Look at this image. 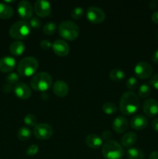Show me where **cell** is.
<instances>
[{
  "label": "cell",
  "instance_id": "6da1fadb",
  "mask_svg": "<svg viewBox=\"0 0 158 159\" xmlns=\"http://www.w3.org/2000/svg\"><path fill=\"white\" fill-rule=\"evenodd\" d=\"M139 108V99L137 94L128 91L122 95L119 101V110L125 116L134 114Z\"/></svg>",
  "mask_w": 158,
  "mask_h": 159
},
{
  "label": "cell",
  "instance_id": "7a4b0ae2",
  "mask_svg": "<svg viewBox=\"0 0 158 159\" xmlns=\"http://www.w3.org/2000/svg\"><path fill=\"white\" fill-rule=\"evenodd\" d=\"M58 33L64 40L73 41L78 37L80 34V28L77 24L71 20H64L59 24Z\"/></svg>",
  "mask_w": 158,
  "mask_h": 159
},
{
  "label": "cell",
  "instance_id": "3957f363",
  "mask_svg": "<svg viewBox=\"0 0 158 159\" xmlns=\"http://www.w3.org/2000/svg\"><path fill=\"white\" fill-rule=\"evenodd\" d=\"M53 84V79L50 75L45 71L37 73L30 80V86L33 89L39 92H46Z\"/></svg>",
  "mask_w": 158,
  "mask_h": 159
},
{
  "label": "cell",
  "instance_id": "277c9868",
  "mask_svg": "<svg viewBox=\"0 0 158 159\" xmlns=\"http://www.w3.org/2000/svg\"><path fill=\"white\" fill-rule=\"evenodd\" d=\"M38 67L39 62L37 59L32 56H28L23 57L19 62L17 65V71L21 76L29 77L33 75H35Z\"/></svg>",
  "mask_w": 158,
  "mask_h": 159
},
{
  "label": "cell",
  "instance_id": "5b68a950",
  "mask_svg": "<svg viewBox=\"0 0 158 159\" xmlns=\"http://www.w3.org/2000/svg\"><path fill=\"white\" fill-rule=\"evenodd\" d=\"M102 154L105 159H122L124 155V149L117 141L110 140L103 144Z\"/></svg>",
  "mask_w": 158,
  "mask_h": 159
},
{
  "label": "cell",
  "instance_id": "8992f818",
  "mask_svg": "<svg viewBox=\"0 0 158 159\" xmlns=\"http://www.w3.org/2000/svg\"><path fill=\"white\" fill-rule=\"evenodd\" d=\"M31 27L26 20H19L10 26L9 30L11 37L16 40H23L30 34Z\"/></svg>",
  "mask_w": 158,
  "mask_h": 159
},
{
  "label": "cell",
  "instance_id": "52a82bcc",
  "mask_svg": "<svg viewBox=\"0 0 158 159\" xmlns=\"http://www.w3.org/2000/svg\"><path fill=\"white\" fill-rule=\"evenodd\" d=\"M86 17L89 22L98 24L105 20V13L101 8L97 6H89L86 10Z\"/></svg>",
  "mask_w": 158,
  "mask_h": 159
},
{
  "label": "cell",
  "instance_id": "ba28073f",
  "mask_svg": "<svg viewBox=\"0 0 158 159\" xmlns=\"http://www.w3.org/2000/svg\"><path fill=\"white\" fill-rule=\"evenodd\" d=\"M33 134L39 140H48L52 137L53 128L46 123L37 124L34 127Z\"/></svg>",
  "mask_w": 158,
  "mask_h": 159
},
{
  "label": "cell",
  "instance_id": "9c48e42d",
  "mask_svg": "<svg viewBox=\"0 0 158 159\" xmlns=\"http://www.w3.org/2000/svg\"><path fill=\"white\" fill-rule=\"evenodd\" d=\"M135 75L140 79H147L153 74V68L147 61H139L134 67Z\"/></svg>",
  "mask_w": 158,
  "mask_h": 159
},
{
  "label": "cell",
  "instance_id": "30bf717a",
  "mask_svg": "<svg viewBox=\"0 0 158 159\" xmlns=\"http://www.w3.org/2000/svg\"><path fill=\"white\" fill-rule=\"evenodd\" d=\"M17 12L23 20H30L33 13V7L29 2L23 0L19 2L17 6Z\"/></svg>",
  "mask_w": 158,
  "mask_h": 159
},
{
  "label": "cell",
  "instance_id": "8fae6325",
  "mask_svg": "<svg viewBox=\"0 0 158 159\" xmlns=\"http://www.w3.org/2000/svg\"><path fill=\"white\" fill-rule=\"evenodd\" d=\"M33 11L38 16L46 17L50 14V3L46 0H37L33 6Z\"/></svg>",
  "mask_w": 158,
  "mask_h": 159
},
{
  "label": "cell",
  "instance_id": "7c38bea8",
  "mask_svg": "<svg viewBox=\"0 0 158 159\" xmlns=\"http://www.w3.org/2000/svg\"><path fill=\"white\" fill-rule=\"evenodd\" d=\"M143 110L149 117H153L158 114V102L154 99H146L143 103Z\"/></svg>",
  "mask_w": 158,
  "mask_h": 159
},
{
  "label": "cell",
  "instance_id": "4fadbf2b",
  "mask_svg": "<svg viewBox=\"0 0 158 159\" xmlns=\"http://www.w3.org/2000/svg\"><path fill=\"white\" fill-rule=\"evenodd\" d=\"M52 50L57 56L65 57L69 54L70 47L65 40L58 39L52 43Z\"/></svg>",
  "mask_w": 158,
  "mask_h": 159
},
{
  "label": "cell",
  "instance_id": "5bb4252c",
  "mask_svg": "<svg viewBox=\"0 0 158 159\" xmlns=\"http://www.w3.org/2000/svg\"><path fill=\"white\" fill-rule=\"evenodd\" d=\"M13 91L19 99H23V100L29 99L32 94L31 89L27 84L24 82H19L16 85H14Z\"/></svg>",
  "mask_w": 158,
  "mask_h": 159
},
{
  "label": "cell",
  "instance_id": "9a60e30c",
  "mask_svg": "<svg viewBox=\"0 0 158 159\" xmlns=\"http://www.w3.org/2000/svg\"><path fill=\"white\" fill-rule=\"evenodd\" d=\"M15 60L11 56H5L0 58V71L9 73L15 68Z\"/></svg>",
  "mask_w": 158,
  "mask_h": 159
},
{
  "label": "cell",
  "instance_id": "2e32d148",
  "mask_svg": "<svg viewBox=\"0 0 158 159\" xmlns=\"http://www.w3.org/2000/svg\"><path fill=\"white\" fill-rule=\"evenodd\" d=\"M129 127V123L125 116H119L115 118L112 122V128L116 133H125Z\"/></svg>",
  "mask_w": 158,
  "mask_h": 159
},
{
  "label": "cell",
  "instance_id": "e0dca14e",
  "mask_svg": "<svg viewBox=\"0 0 158 159\" xmlns=\"http://www.w3.org/2000/svg\"><path fill=\"white\" fill-rule=\"evenodd\" d=\"M53 92L58 97H64L68 94L69 86L64 80H57L53 85Z\"/></svg>",
  "mask_w": 158,
  "mask_h": 159
},
{
  "label": "cell",
  "instance_id": "ac0fdd59",
  "mask_svg": "<svg viewBox=\"0 0 158 159\" xmlns=\"http://www.w3.org/2000/svg\"><path fill=\"white\" fill-rule=\"evenodd\" d=\"M148 124V120L143 115H136L133 116L130 120V126L132 128L136 130H141L146 128Z\"/></svg>",
  "mask_w": 158,
  "mask_h": 159
},
{
  "label": "cell",
  "instance_id": "d6986e66",
  "mask_svg": "<svg viewBox=\"0 0 158 159\" xmlns=\"http://www.w3.org/2000/svg\"><path fill=\"white\" fill-rule=\"evenodd\" d=\"M85 142L86 145L91 149H98L102 145V138L99 135L91 134L87 135L85 139Z\"/></svg>",
  "mask_w": 158,
  "mask_h": 159
},
{
  "label": "cell",
  "instance_id": "ffe728a7",
  "mask_svg": "<svg viewBox=\"0 0 158 159\" xmlns=\"http://www.w3.org/2000/svg\"><path fill=\"white\" fill-rule=\"evenodd\" d=\"M137 141V135L133 131L126 132L123 136L121 138V145L125 148H132Z\"/></svg>",
  "mask_w": 158,
  "mask_h": 159
},
{
  "label": "cell",
  "instance_id": "44dd1931",
  "mask_svg": "<svg viewBox=\"0 0 158 159\" xmlns=\"http://www.w3.org/2000/svg\"><path fill=\"white\" fill-rule=\"evenodd\" d=\"M25 49H26L25 44L20 40H15L9 45V51L14 56L22 55L24 53Z\"/></svg>",
  "mask_w": 158,
  "mask_h": 159
},
{
  "label": "cell",
  "instance_id": "7402d4cb",
  "mask_svg": "<svg viewBox=\"0 0 158 159\" xmlns=\"http://www.w3.org/2000/svg\"><path fill=\"white\" fill-rule=\"evenodd\" d=\"M14 11L12 6L5 2H0V18L8 20L13 16Z\"/></svg>",
  "mask_w": 158,
  "mask_h": 159
},
{
  "label": "cell",
  "instance_id": "603a6c76",
  "mask_svg": "<svg viewBox=\"0 0 158 159\" xmlns=\"http://www.w3.org/2000/svg\"><path fill=\"white\" fill-rule=\"evenodd\" d=\"M126 156L129 159H143L144 153L139 148H129L126 152Z\"/></svg>",
  "mask_w": 158,
  "mask_h": 159
},
{
  "label": "cell",
  "instance_id": "cb8c5ba5",
  "mask_svg": "<svg viewBox=\"0 0 158 159\" xmlns=\"http://www.w3.org/2000/svg\"><path fill=\"white\" fill-rule=\"evenodd\" d=\"M109 78L113 82H121L125 78V73L119 68H113L109 72Z\"/></svg>",
  "mask_w": 158,
  "mask_h": 159
},
{
  "label": "cell",
  "instance_id": "d4e9b609",
  "mask_svg": "<svg viewBox=\"0 0 158 159\" xmlns=\"http://www.w3.org/2000/svg\"><path fill=\"white\" fill-rule=\"evenodd\" d=\"M31 130L26 127H21L17 132V137L22 141H28L31 138Z\"/></svg>",
  "mask_w": 158,
  "mask_h": 159
},
{
  "label": "cell",
  "instance_id": "484cf974",
  "mask_svg": "<svg viewBox=\"0 0 158 159\" xmlns=\"http://www.w3.org/2000/svg\"><path fill=\"white\" fill-rule=\"evenodd\" d=\"M151 93V87L149 84L144 83L142 84L139 87V89H138V95L140 96L143 99H145L147 98Z\"/></svg>",
  "mask_w": 158,
  "mask_h": 159
},
{
  "label": "cell",
  "instance_id": "4316f807",
  "mask_svg": "<svg viewBox=\"0 0 158 159\" xmlns=\"http://www.w3.org/2000/svg\"><path fill=\"white\" fill-rule=\"evenodd\" d=\"M57 29V24L54 22H48L43 26V33L46 35L51 36L56 32Z\"/></svg>",
  "mask_w": 158,
  "mask_h": 159
},
{
  "label": "cell",
  "instance_id": "83f0119b",
  "mask_svg": "<svg viewBox=\"0 0 158 159\" xmlns=\"http://www.w3.org/2000/svg\"><path fill=\"white\" fill-rule=\"evenodd\" d=\"M102 110L108 115H112L117 111V107L112 102H106L102 105Z\"/></svg>",
  "mask_w": 158,
  "mask_h": 159
},
{
  "label": "cell",
  "instance_id": "f1b7e54d",
  "mask_svg": "<svg viewBox=\"0 0 158 159\" xmlns=\"http://www.w3.org/2000/svg\"><path fill=\"white\" fill-rule=\"evenodd\" d=\"M19 81H20V75L15 72H10L6 77V84H9V85H15L17 83L20 82Z\"/></svg>",
  "mask_w": 158,
  "mask_h": 159
},
{
  "label": "cell",
  "instance_id": "f546056e",
  "mask_svg": "<svg viewBox=\"0 0 158 159\" xmlns=\"http://www.w3.org/2000/svg\"><path fill=\"white\" fill-rule=\"evenodd\" d=\"M85 14V9L82 7L77 6L73 9V10L71 12V18L74 20H80Z\"/></svg>",
  "mask_w": 158,
  "mask_h": 159
},
{
  "label": "cell",
  "instance_id": "4dcf8cb0",
  "mask_svg": "<svg viewBox=\"0 0 158 159\" xmlns=\"http://www.w3.org/2000/svg\"><path fill=\"white\" fill-rule=\"evenodd\" d=\"M25 124L29 127H35L37 124V119L36 116L33 114H27L25 116L24 119H23Z\"/></svg>",
  "mask_w": 158,
  "mask_h": 159
},
{
  "label": "cell",
  "instance_id": "1f68e13d",
  "mask_svg": "<svg viewBox=\"0 0 158 159\" xmlns=\"http://www.w3.org/2000/svg\"><path fill=\"white\" fill-rule=\"evenodd\" d=\"M126 87L129 90H135L136 89V87L138 86V80L136 78L133 77H129L128 79V80L126 81Z\"/></svg>",
  "mask_w": 158,
  "mask_h": 159
},
{
  "label": "cell",
  "instance_id": "d6a6232c",
  "mask_svg": "<svg viewBox=\"0 0 158 159\" xmlns=\"http://www.w3.org/2000/svg\"><path fill=\"white\" fill-rule=\"evenodd\" d=\"M29 26L30 27L34 28V29H39V28L41 27L42 26V22L38 17L33 16L32 18L29 20Z\"/></svg>",
  "mask_w": 158,
  "mask_h": 159
},
{
  "label": "cell",
  "instance_id": "836d02e7",
  "mask_svg": "<svg viewBox=\"0 0 158 159\" xmlns=\"http://www.w3.org/2000/svg\"><path fill=\"white\" fill-rule=\"evenodd\" d=\"M39 152V147L37 144H31L30 146L27 148L26 149V155L27 156L33 157L37 155Z\"/></svg>",
  "mask_w": 158,
  "mask_h": 159
},
{
  "label": "cell",
  "instance_id": "e575fe53",
  "mask_svg": "<svg viewBox=\"0 0 158 159\" xmlns=\"http://www.w3.org/2000/svg\"><path fill=\"white\" fill-rule=\"evenodd\" d=\"M40 47L44 51H47L50 48H52V43L49 40H43L40 41Z\"/></svg>",
  "mask_w": 158,
  "mask_h": 159
},
{
  "label": "cell",
  "instance_id": "d590c367",
  "mask_svg": "<svg viewBox=\"0 0 158 159\" xmlns=\"http://www.w3.org/2000/svg\"><path fill=\"white\" fill-rule=\"evenodd\" d=\"M150 85L158 90V73L152 76L150 80Z\"/></svg>",
  "mask_w": 158,
  "mask_h": 159
},
{
  "label": "cell",
  "instance_id": "8d00e7d4",
  "mask_svg": "<svg viewBox=\"0 0 158 159\" xmlns=\"http://www.w3.org/2000/svg\"><path fill=\"white\" fill-rule=\"evenodd\" d=\"M111 136H112V133L108 130H105V131L102 132V140H105V141H110Z\"/></svg>",
  "mask_w": 158,
  "mask_h": 159
},
{
  "label": "cell",
  "instance_id": "74e56055",
  "mask_svg": "<svg viewBox=\"0 0 158 159\" xmlns=\"http://www.w3.org/2000/svg\"><path fill=\"white\" fill-rule=\"evenodd\" d=\"M12 86L11 85H9V84H6V85H3L2 89V92L4 93H9L11 91H12Z\"/></svg>",
  "mask_w": 158,
  "mask_h": 159
},
{
  "label": "cell",
  "instance_id": "f35d334b",
  "mask_svg": "<svg viewBox=\"0 0 158 159\" xmlns=\"http://www.w3.org/2000/svg\"><path fill=\"white\" fill-rule=\"evenodd\" d=\"M151 127L154 131L158 132V118H155L151 123Z\"/></svg>",
  "mask_w": 158,
  "mask_h": 159
},
{
  "label": "cell",
  "instance_id": "ab89813d",
  "mask_svg": "<svg viewBox=\"0 0 158 159\" xmlns=\"http://www.w3.org/2000/svg\"><path fill=\"white\" fill-rule=\"evenodd\" d=\"M151 20L156 24H158V11H155L151 16Z\"/></svg>",
  "mask_w": 158,
  "mask_h": 159
},
{
  "label": "cell",
  "instance_id": "60d3db41",
  "mask_svg": "<svg viewBox=\"0 0 158 159\" xmlns=\"http://www.w3.org/2000/svg\"><path fill=\"white\" fill-rule=\"evenodd\" d=\"M158 6V2L156 0H152L149 2V7L151 9H155Z\"/></svg>",
  "mask_w": 158,
  "mask_h": 159
},
{
  "label": "cell",
  "instance_id": "b9f144b4",
  "mask_svg": "<svg viewBox=\"0 0 158 159\" xmlns=\"http://www.w3.org/2000/svg\"><path fill=\"white\" fill-rule=\"evenodd\" d=\"M152 61H153L155 64H158V50H156V51L153 53V56H152Z\"/></svg>",
  "mask_w": 158,
  "mask_h": 159
},
{
  "label": "cell",
  "instance_id": "7bdbcfd3",
  "mask_svg": "<svg viewBox=\"0 0 158 159\" xmlns=\"http://www.w3.org/2000/svg\"><path fill=\"white\" fill-rule=\"evenodd\" d=\"M149 159H158V152H153L150 153Z\"/></svg>",
  "mask_w": 158,
  "mask_h": 159
},
{
  "label": "cell",
  "instance_id": "ee69618b",
  "mask_svg": "<svg viewBox=\"0 0 158 159\" xmlns=\"http://www.w3.org/2000/svg\"><path fill=\"white\" fill-rule=\"evenodd\" d=\"M41 97H42V99H44V100H46V99H47V98L49 97V95L46 94V93H45V92H43L41 95Z\"/></svg>",
  "mask_w": 158,
  "mask_h": 159
}]
</instances>
